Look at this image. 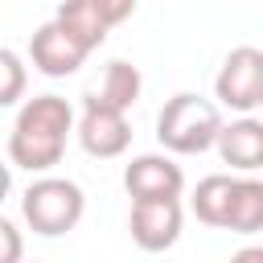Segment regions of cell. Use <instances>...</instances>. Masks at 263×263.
Listing matches in <instances>:
<instances>
[{
  "label": "cell",
  "mask_w": 263,
  "mask_h": 263,
  "mask_svg": "<svg viewBox=\"0 0 263 263\" xmlns=\"http://www.w3.org/2000/svg\"><path fill=\"white\" fill-rule=\"evenodd\" d=\"M25 259V238H21V230L8 222V218H0V263H21Z\"/></svg>",
  "instance_id": "cell-15"
},
{
  "label": "cell",
  "mask_w": 263,
  "mask_h": 263,
  "mask_svg": "<svg viewBox=\"0 0 263 263\" xmlns=\"http://www.w3.org/2000/svg\"><path fill=\"white\" fill-rule=\"evenodd\" d=\"M123 189L132 201H156V197H181L185 189V173L168 152H144L132 156V164L123 168Z\"/></svg>",
  "instance_id": "cell-7"
},
{
  "label": "cell",
  "mask_w": 263,
  "mask_h": 263,
  "mask_svg": "<svg viewBox=\"0 0 263 263\" xmlns=\"http://www.w3.org/2000/svg\"><path fill=\"white\" fill-rule=\"evenodd\" d=\"M82 214H86V193L70 177H37L21 197V218L41 238L70 234L82 222Z\"/></svg>",
  "instance_id": "cell-3"
},
{
  "label": "cell",
  "mask_w": 263,
  "mask_h": 263,
  "mask_svg": "<svg viewBox=\"0 0 263 263\" xmlns=\"http://www.w3.org/2000/svg\"><path fill=\"white\" fill-rule=\"evenodd\" d=\"M29 62H33L45 78H66V74H74V70L86 62V53H82L53 21H45V25L29 37Z\"/></svg>",
  "instance_id": "cell-9"
},
{
  "label": "cell",
  "mask_w": 263,
  "mask_h": 263,
  "mask_svg": "<svg viewBox=\"0 0 263 263\" xmlns=\"http://www.w3.org/2000/svg\"><path fill=\"white\" fill-rule=\"evenodd\" d=\"M214 99L238 115H251L263 103V49H255V45L230 49L214 78Z\"/></svg>",
  "instance_id": "cell-4"
},
{
  "label": "cell",
  "mask_w": 263,
  "mask_h": 263,
  "mask_svg": "<svg viewBox=\"0 0 263 263\" xmlns=\"http://www.w3.org/2000/svg\"><path fill=\"white\" fill-rule=\"evenodd\" d=\"M181 226H185V210H181V197H156V201H132V214H127V230H132V242L140 251H168L177 238H181Z\"/></svg>",
  "instance_id": "cell-6"
},
{
  "label": "cell",
  "mask_w": 263,
  "mask_h": 263,
  "mask_svg": "<svg viewBox=\"0 0 263 263\" xmlns=\"http://www.w3.org/2000/svg\"><path fill=\"white\" fill-rule=\"evenodd\" d=\"M53 25H58V29H62V33L82 49V53L99 49V45L107 41V33L115 29L99 0H62V8H58V16H53Z\"/></svg>",
  "instance_id": "cell-10"
},
{
  "label": "cell",
  "mask_w": 263,
  "mask_h": 263,
  "mask_svg": "<svg viewBox=\"0 0 263 263\" xmlns=\"http://www.w3.org/2000/svg\"><path fill=\"white\" fill-rule=\"evenodd\" d=\"M140 90H144V78H140V70L132 66V62H123V58H115V62H107V74H103V86L95 90V99L103 103V107H111V111H132V103L140 99Z\"/></svg>",
  "instance_id": "cell-12"
},
{
  "label": "cell",
  "mask_w": 263,
  "mask_h": 263,
  "mask_svg": "<svg viewBox=\"0 0 263 263\" xmlns=\"http://www.w3.org/2000/svg\"><path fill=\"white\" fill-rule=\"evenodd\" d=\"M230 263H263V247H242Z\"/></svg>",
  "instance_id": "cell-16"
},
{
  "label": "cell",
  "mask_w": 263,
  "mask_h": 263,
  "mask_svg": "<svg viewBox=\"0 0 263 263\" xmlns=\"http://www.w3.org/2000/svg\"><path fill=\"white\" fill-rule=\"evenodd\" d=\"M214 148H218L222 164H230L234 173H255L263 164V123L255 115H238L218 127Z\"/></svg>",
  "instance_id": "cell-8"
},
{
  "label": "cell",
  "mask_w": 263,
  "mask_h": 263,
  "mask_svg": "<svg viewBox=\"0 0 263 263\" xmlns=\"http://www.w3.org/2000/svg\"><path fill=\"white\" fill-rule=\"evenodd\" d=\"M8 189H12V168H8L4 160H0V201L8 197Z\"/></svg>",
  "instance_id": "cell-17"
},
{
  "label": "cell",
  "mask_w": 263,
  "mask_h": 263,
  "mask_svg": "<svg viewBox=\"0 0 263 263\" xmlns=\"http://www.w3.org/2000/svg\"><path fill=\"white\" fill-rule=\"evenodd\" d=\"M74 136L82 144L86 156H99V160H111V156H123L127 144H132V123L123 111H111L103 107L95 95H86L82 103V115L74 123Z\"/></svg>",
  "instance_id": "cell-5"
},
{
  "label": "cell",
  "mask_w": 263,
  "mask_h": 263,
  "mask_svg": "<svg viewBox=\"0 0 263 263\" xmlns=\"http://www.w3.org/2000/svg\"><path fill=\"white\" fill-rule=\"evenodd\" d=\"M70 132H74V107L62 95H33L29 103H21L12 119L8 160L29 173H49L62 160Z\"/></svg>",
  "instance_id": "cell-1"
},
{
  "label": "cell",
  "mask_w": 263,
  "mask_h": 263,
  "mask_svg": "<svg viewBox=\"0 0 263 263\" xmlns=\"http://www.w3.org/2000/svg\"><path fill=\"white\" fill-rule=\"evenodd\" d=\"M21 263H25V259H21ZM33 263H37V259H33Z\"/></svg>",
  "instance_id": "cell-18"
},
{
  "label": "cell",
  "mask_w": 263,
  "mask_h": 263,
  "mask_svg": "<svg viewBox=\"0 0 263 263\" xmlns=\"http://www.w3.org/2000/svg\"><path fill=\"white\" fill-rule=\"evenodd\" d=\"M230 234H255L263 230V181L255 177H234L230 205H226V226Z\"/></svg>",
  "instance_id": "cell-11"
},
{
  "label": "cell",
  "mask_w": 263,
  "mask_h": 263,
  "mask_svg": "<svg viewBox=\"0 0 263 263\" xmlns=\"http://www.w3.org/2000/svg\"><path fill=\"white\" fill-rule=\"evenodd\" d=\"M25 86H29V70H25V62H21V53H12V49L0 45V107L21 103Z\"/></svg>",
  "instance_id": "cell-14"
},
{
  "label": "cell",
  "mask_w": 263,
  "mask_h": 263,
  "mask_svg": "<svg viewBox=\"0 0 263 263\" xmlns=\"http://www.w3.org/2000/svg\"><path fill=\"white\" fill-rule=\"evenodd\" d=\"M230 189H234V177L230 173H210L197 181L193 197H189V210L197 214V222L205 226H226V205H230Z\"/></svg>",
  "instance_id": "cell-13"
},
{
  "label": "cell",
  "mask_w": 263,
  "mask_h": 263,
  "mask_svg": "<svg viewBox=\"0 0 263 263\" xmlns=\"http://www.w3.org/2000/svg\"><path fill=\"white\" fill-rule=\"evenodd\" d=\"M218 127H222V111L218 103L201 99V95H173L160 115H156V140L164 152L173 156H197V152H210L214 140H218Z\"/></svg>",
  "instance_id": "cell-2"
}]
</instances>
